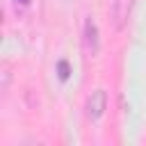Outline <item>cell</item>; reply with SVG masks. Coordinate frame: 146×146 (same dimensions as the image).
<instances>
[{"label":"cell","mask_w":146,"mask_h":146,"mask_svg":"<svg viewBox=\"0 0 146 146\" xmlns=\"http://www.w3.org/2000/svg\"><path fill=\"white\" fill-rule=\"evenodd\" d=\"M105 110H107V94H105V89L91 91L89 98H87V116L91 121H98L105 114Z\"/></svg>","instance_id":"1"},{"label":"cell","mask_w":146,"mask_h":146,"mask_svg":"<svg viewBox=\"0 0 146 146\" xmlns=\"http://www.w3.org/2000/svg\"><path fill=\"white\" fill-rule=\"evenodd\" d=\"M84 50L89 57H96L98 50H100V36H98V25L96 21L89 16L84 21Z\"/></svg>","instance_id":"2"},{"label":"cell","mask_w":146,"mask_h":146,"mask_svg":"<svg viewBox=\"0 0 146 146\" xmlns=\"http://www.w3.org/2000/svg\"><path fill=\"white\" fill-rule=\"evenodd\" d=\"M132 2H135V0H116V2H114L112 18H114V27H116V30H123V25L128 23V16H130V9H132Z\"/></svg>","instance_id":"3"},{"label":"cell","mask_w":146,"mask_h":146,"mask_svg":"<svg viewBox=\"0 0 146 146\" xmlns=\"http://www.w3.org/2000/svg\"><path fill=\"white\" fill-rule=\"evenodd\" d=\"M57 73H59V80H68V75H71V66H68L66 59L57 62Z\"/></svg>","instance_id":"4"},{"label":"cell","mask_w":146,"mask_h":146,"mask_svg":"<svg viewBox=\"0 0 146 146\" xmlns=\"http://www.w3.org/2000/svg\"><path fill=\"white\" fill-rule=\"evenodd\" d=\"M7 84H9V68H2V87H0V89L5 91Z\"/></svg>","instance_id":"5"},{"label":"cell","mask_w":146,"mask_h":146,"mask_svg":"<svg viewBox=\"0 0 146 146\" xmlns=\"http://www.w3.org/2000/svg\"><path fill=\"white\" fill-rule=\"evenodd\" d=\"M18 2H21V5H27V2H30V0H18Z\"/></svg>","instance_id":"6"}]
</instances>
